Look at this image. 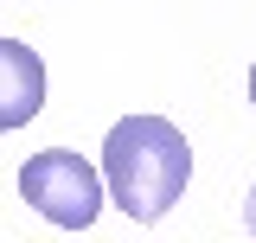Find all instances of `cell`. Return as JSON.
I'll return each instance as SVG.
<instances>
[{
	"instance_id": "6da1fadb",
	"label": "cell",
	"mask_w": 256,
	"mask_h": 243,
	"mask_svg": "<svg viewBox=\"0 0 256 243\" xmlns=\"http://www.w3.org/2000/svg\"><path fill=\"white\" fill-rule=\"evenodd\" d=\"M102 180H109V198L122 205L128 224H160L192 180V148L180 134V122L166 116L116 122L102 141Z\"/></svg>"
},
{
	"instance_id": "7a4b0ae2",
	"label": "cell",
	"mask_w": 256,
	"mask_h": 243,
	"mask_svg": "<svg viewBox=\"0 0 256 243\" xmlns=\"http://www.w3.org/2000/svg\"><path fill=\"white\" fill-rule=\"evenodd\" d=\"M20 198L58 230H90L102 212V173L70 148H45L20 166Z\"/></svg>"
},
{
	"instance_id": "3957f363",
	"label": "cell",
	"mask_w": 256,
	"mask_h": 243,
	"mask_svg": "<svg viewBox=\"0 0 256 243\" xmlns=\"http://www.w3.org/2000/svg\"><path fill=\"white\" fill-rule=\"evenodd\" d=\"M45 109V64L32 45L20 38H0V134L6 128H20Z\"/></svg>"
},
{
	"instance_id": "277c9868",
	"label": "cell",
	"mask_w": 256,
	"mask_h": 243,
	"mask_svg": "<svg viewBox=\"0 0 256 243\" xmlns=\"http://www.w3.org/2000/svg\"><path fill=\"white\" fill-rule=\"evenodd\" d=\"M244 224H250V237H256V186H250V198H244Z\"/></svg>"
},
{
	"instance_id": "5b68a950",
	"label": "cell",
	"mask_w": 256,
	"mask_h": 243,
	"mask_svg": "<svg viewBox=\"0 0 256 243\" xmlns=\"http://www.w3.org/2000/svg\"><path fill=\"white\" fill-rule=\"evenodd\" d=\"M250 102H256V64H250Z\"/></svg>"
}]
</instances>
